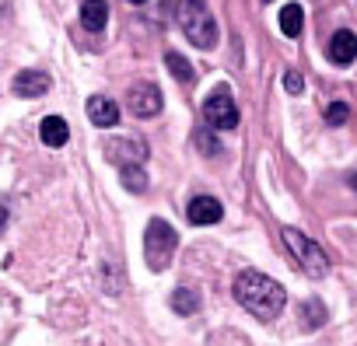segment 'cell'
Returning <instances> with one entry per match:
<instances>
[{
	"mask_svg": "<svg viewBox=\"0 0 357 346\" xmlns=\"http://www.w3.org/2000/svg\"><path fill=\"white\" fill-rule=\"evenodd\" d=\"M231 294H235V301H238L249 315H256L259 322H273V318L284 311V304H287V290H284L273 276H266V273H259V269H242V273L235 276V283H231Z\"/></svg>",
	"mask_w": 357,
	"mask_h": 346,
	"instance_id": "obj_1",
	"label": "cell"
},
{
	"mask_svg": "<svg viewBox=\"0 0 357 346\" xmlns=\"http://www.w3.org/2000/svg\"><path fill=\"white\" fill-rule=\"evenodd\" d=\"M175 22L197 49H214L218 46V22H214V15H211V8L204 4V0H178Z\"/></svg>",
	"mask_w": 357,
	"mask_h": 346,
	"instance_id": "obj_2",
	"label": "cell"
},
{
	"mask_svg": "<svg viewBox=\"0 0 357 346\" xmlns=\"http://www.w3.org/2000/svg\"><path fill=\"white\" fill-rule=\"evenodd\" d=\"M4 228H8V207L0 203V231H4Z\"/></svg>",
	"mask_w": 357,
	"mask_h": 346,
	"instance_id": "obj_22",
	"label": "cell"
},
{
	"mask_svg": "<svg viewBox=\"0 0 357 346\" xmlns=\"http://www.w3.org/2000/svg\"><path fill=\"white\" fill-rule=\"evenodd\" d=\"M165 67L172 70V77H175L178 84H193V81H197L193 63H190L183 53H175V49H168V53H165Z\"/></svg>",
	"mask_w": 357,
	"mask_h": 346,
	"instance_id": "obj_15",
	"label": "cell"
},
{
	"mask_svg": "<svg viewBox=\"0 0 357 346\" xmlns=\"http://www.w3.org/2000/svg\"><path fill=\"white\" fill-rule=\"evenodd\" d=\"M119 182L126 193H147V171L140 164H130V168H119Z\"/></svg>",
	"mask_w": 357,
	"mask_h": 346,
	"instance_id": "obj_17",
	"label": "cell"
},
{
	"mask_svg": "<svg viewBox=\"0 0 357 346\" xmlns=\"http://www.w3.org/2000/svg\"><path fill=\"white\" fill-rule=\"evenodd\" d=\"M130 4H147V0H130Z\"/></svg>",
	"mask_w": 357,
	"mask_h": 346,
	"instance_id": "obj_24",
	"label": "cell"
},
{
	"mask_svg": "<svg viewBox=\"0 0 357 346\" xmlns=\"http://www.w3.org/2000/svg\"><path fill=\"white\" fill-rule=\"evenodd\" d=\"M284 88H287V95H301L305 91V77L298 70H287L284 74Z\"/></svg>",
	"mask_w": 357,
	"mask_h": 346,
	"instance_id": "obj_21",
	"label": "cell"
},
{
	"mask_svg": "<svg viewBox=\"0 0 357 346\" xmlns=\"http://www.w3.org/2000/svg\"><path fill=\"white\" fill-rule=\"evenodd\" d=\"M11 88H15L18 98H43V95L53 88V81H50L46 70H22V74L15 77Z\"/></svg>",
	"mask_w": 357,
	"mask_h": 346,
	"instance_id": "obj_10",
	"label": "cell"
},
{
	"mask_svg": "<svg viewBox=\"0 0 357 346\" xmlns=\"http://www.w3.org/2000/svg\"><path fill=\"white\" fill-rule=\"evenodd\" d=\"M280 238H284L287 252L294 255V262H298V269H301L305 276L322 280V276L329 273V255H326V249H322L319 242H312L305 231H298V228H284Z\"/></svg>",
	"mask_w": 357,
	"mask_h": 346,
	"instance_id": "obj_3",
	"label": "cell"
},
{
	"mask_svg": "<svg viewBox=\"0 0 357 346\" xmlns=\"http://www.w3.org/2000/svg\"><path fill=\"white\" fill-rule=\"evenodd\" d=\"M263 4H270V0H263Z\"/></svg>",
	"mask_w": 357,
	"mask_h": 346,
	"instance_id": "obj_25",
	"label": "cell"
},
{
	"mask_svg": "<svg viewBox=\"0 0 357 346\" xmlns=\"http://www.w3.org/2000/svg\"><path fill=\"white\" fill-rule=\"evenodd\" d=\"M88 119L98 126V129H112L119 123V105L109 98V95H91L88 98Z\"/></svg>",
	"mask_w": 357,
	"mask_h": 346,
	"instance_id": "obj_11",
	"label": "cell"
},
{
	"mask_svg": "<svg viewBox=\"0 0 357 346\" xmlns=\"http://www.w3.org/2000/svg\"><path fill=\"white\" fill-rule=\"evenodd\" d=\"M347 119H350V105H347V102L326 105V123H329V126H343Z\"/></svg>",
	"mask_w": 357,
	"mask_h": 346,
	"instance_id": "obj_20",
	"label": "cell"
},
{
	"mask_svg": "<svg viewBox=\"0 0 357 346\" xmlns=\"http://www.w3.org/2000/svg\"><path fill=\"white\" fill-rule=\"evenodd\" d=\"M193 143H197V150H200V154H207V157H218V154H221V143H218V136H214V129H211V126L193 129Z\"/></svg>",
	"mask_w": 357,
	"mask_h": 346,
	"instance_id": "obj_19",
	"label": "cell"
},
{
	"mask_svg": "<svg viewBox=\"0 0 357 346\" xmlns=\"http://www.w3.org/2000/svg\"><path fill=\"white\" fill-rule=\"evenodd\" d=\"M175 249H178L175 228H172L168 221H161V217H151L147 228H144V255H147V266H151L154 273L168 269Z\"/></svg>",
	"mask_w": 357,
	"mask_h": 346,
	"instance_id": "obj_4",
	"label": "cell"
},
{
	"mask_svg": "<svg viewBox=\"0 0 357 346\" xmlns=\"http://www.w3.org/2000/svg\"><path fill=\"white\" fill-rule=\"evenodd\" d=\"M301 29H305V11H301V4H284V8H280V32H284L287 39H298Z\"/></svg>",
	"mask_w": 357,
	"mask_h": 346,
	"instance_id": "obj_16",
	"label": "cell"
},
{
	"mask_svg": "<svg viewBox=\"0 0 357 346\" xmlns=\"http://www.w3.org/2000/svg\"><path fill=\"white\" fill-rule=\"evenodd\" d=\"M81 25L88 32H102L109 25V4L105 0H84L81 4Z\"/></svg>",
	"mask_w": 357,
	"mask_h": 346,
	"instance_id": "obj_13",
	"label": "cell"
},
{
	"mask_svg": "<svg viewBox=\"0 0 357 346\" xmlns=\"http://www.w3.org/2000/svg\"><path fill=\"white\" fill-rule=\"evenodd\" d=\"M326 304L319 301V297H308L305 304H301V325L305 329H319V325H326Z\"/></svg>",
	"mask_w": 357,
	"mask_h": 346,
	"instance_id": "obj_18",
	"label": "cell"
},
{
	"mask_svg": "<svg viewBox=\"0 0 357 346\" xmlns=\"http://www.w3.org/2000/svg\"><path fill=\"white\" fill-rule=\"evenodd\" d=\"M326 56H329L333 67H350V63L357 60V36H354L350 29L333 32V39H329V46H326Z\"/></svg>",
	"mask_w": 357,
	"mask_h": 346,
	"instance_id": "obj_8",
	"label": "cell"
},
{
	"mask_svg": "<svg viewBox=\"0 0 357 346\" xmlns=\"http://www.w3.org/2000/svg\"><path fill=\"white\" fill-rule=\"evenodd\" d=\"M347 186H350V189L357 193V171H350V175H347Z\"/></svg>",
	"mask_w": 357,
	"mask_h": 346,
	"instance_id": "obj_23",
	"label": "cell"
},
{
	"mask_svg": "<svg viewBox=\"0 0 357 346\" xmlns=\"http://www.w3.org/2000/svg\"><path fill=\"white\" fill-rule=\"evenodd\" d=\"M221 217H225V207H221V200H214V196H193L190 207H186V221L197 224V228L218 224Z\"/></svg>",
	"mask_w": 357,
	"mask_h": 346,
	"instance_id": "obj_9",
	"label": "cell"
},
{
	"mask_svg": "<svg viewBox=\"0 0 357 346\" xmlns=\"http://www.w3.org/2000/svg\"><path fill=\"white\" fill-rule=\"evenodd\" d=\"M39 136H43V143L46 147H63L67 143V136H70V126H67V119L63 116H46L43 119V126H39Z\"/></svg>",
	"mask_w": 357,
	"mask_h": 346,
	"instance_id": "obj_12",
	"label": "cell"
},
{
	"mask_svg": "<svg viewBox=\"0 0 357 346\" xmlns=\"http://www.w3.org/2000/svg\"><path fill=\"white\" fill-rule=\"evenodd\" d=\"M204 126H211L214 133L238 126V105H235L228 84H218V88L204 98Z\"/></svg>",
	"mask_w": 357,
	"mask_h": 346,
	"instance_id": "obj_5",
	"label": "cell"
},
{
	"mask_svg": "<svg viewBox=\"0 0 357 346\" xmlns=\"http://www.w3.org/2000/svg\"><path fill=\"white\" fill-rule=\"evenodd\" d=\"M147 143L144 140H130V136H119V140H109L105 147V157L116 164V168H130V164H144L147 161Z\"/></svg>",
	"mask_w": 357,
	"mask_h": 346,
	"instance_id": "obj_7",
	"label": "cell"
},
{
	"mask_svg": "<svg viewBox=\"0 0 357 346\" xmlns=\"http://www.w3.org/2000/svg\"><path fill=\"white\" fill-rule=\"evenodd\" d=\"M168 304H172V311H175V315L190 318V315H197V311H200V294H197L193 287H175Z\"/></svg>",
	"mask_w": 357,
	"mask_h": 346,
	"instance_id": "obj_14",
	"label": "cell"
},
{
	"mask_svg": "<svg viewBox=\"0 0 357 346\" xmlns=\"http://www.w3.org/2000/svg\"><path fill=\"white\" fill-rule=\"evenodd\" d=\"M126 105H130V112H133L137 119H154V116L161 112L165 98H161L158 84H137V88H130Z\"/></svg>",
	"mask_w": 357,
	"mask_h": 346,
	"instance_id": "obj_6",
	"label": "cell"
}]
</instances>
